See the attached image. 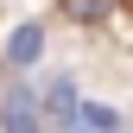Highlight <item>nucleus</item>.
Instances as JSON below:
<instances>
[{"label": "nucleus", "instance_id": "f257e3e1", "mask_svg": "<svg viewBox=\"0 0 133 133\" xmlns=\"http://www.w3.org/2000/svg\"><path fill=\"white\" fill-rule=\"evenodd\" d=\"M44 108H38V89H25V82H13V89H0V127H38Z\"/></svg>", "mask_w": 133, "mask_h": 133}, {"label": "nucleus", "instance_id": "f03ea898", "mask_svg": "<svg viewBox=\"0 0 133 133\" xmlns=\"http://www.w3.org/2000/svg\"><path fill=\"white\" fill-rule=\"evenodd\" d=\"M38 108H44V121H76V82H70V76H57L51 89H44V102H38Z\"/></svg>", "mask_w": 133, "mask_h": 133}, {"label": "nucleus", "instance_id": "7ed1b4c3", "mask_svg": "<svg viewBox=\"0 0 133 133\" xmlns=\"http://www.w3.org/2000/svg\"><path fill=\"white\" fill-rule=\"evenodd\" d=\"M38 51H44V32H38V25H19V32H13V44H6L13 63H32Z\"/></svg>", "mask_w": 133, "mask_h": 133}, {"label": "nucleus", "instance_id": "20e7f679", "mask_svg": "<svg viewBox=\"0 0 133 133\" xmlns=\"http://www.w3.org/2000/svg\"><path fill=\"white\" fill-rule=\"evenodd\" d=\"M76 127H114V108H102V102H76Z\"/></svg>", "mask_w": 133, "mask_h": 133}, {"label": "nucleus", "instance_id": "39448f33", "mask_svg": "<svg viewBox=\"0 0 133 133\" xmlns=\"http://www.w3.org/2000/svg\"><path fill=\"white\" fill-rule=\"evenodd\" d=\"M108 6H114V0H70V19L95 25V19H108Z\"/></svg>", "mask_w": 133, "mask_h": 133}]
</instances>
